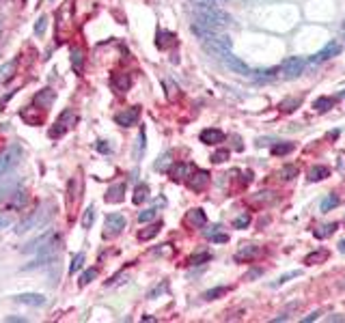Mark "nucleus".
Here are the masks:
<instances>
[{"mask_svg":"<svg viewBox=\"0 0 345 323\" xmlns=\"http://www.w3.org/2000/svg\"><path fill=\"white\" fill-rule=\"evenodd\" d=\"M194 24L216 32H222L233 26V18L229 13H224L222 9H218V7H194Z\"/></svg>","mask_w":345,"mask_h":323,"instance_id":"obj_1","label":"nucleus"},{"mask_svg":"<svg viewBox=\"0 0 345 323\" xmlns=\"http://www.w3.org/2000/svg\"><path fill=\"white\" fill-rule=\"evenodd\" d=\"M52 213H54V207L50 205V203H43L41 207L37 209V211H33L28 218H24V220L15 226V235H24V233H28V231H39V229H43V226L50 222V218H52Z\"/></svg>","mask_w":345,"mask_h":323,"instance_id":"obj_2","label":"nucleus"},{"mask_svg":"<svg viewBox=\"0 0 345 323\" xmlns=\"http://www.w3.org/2000/svg\"><path fill=\"white\" fill-rule=\"evenodd\" d=\"M59 250H61V237L56 235L50 244H45L41 250H37L35 252V258L30 263L24 265V270H35V267H43V265L52 263V258L59 256Z\"/></svg>","mask_w":345,"mask_h":323,"instance_id":"obj_3","label":"nucleus"},{"mask_svg":"<svg viewBox=\"0 0 345 323\" xmlns=\"http://www.w3.org/2000/svg\"><path fill=\"white\" fill-rule=\"evenodd\" d=\"M22 157V147H18V144H13V147H9L5 153H0V179H3L5 175H9L15 166H18V162Z\"/></svg>","mask_w":345,"mask_h":323,"instance_id":"obj_4","label":"nucleus"},{"mask_svg":"<svg viewBox=\"0 0 345 323\" xmlns=\"http://www.w3.org/2000/svg\"><path fill=\"white\" fill-rule=\"evenodd\" d=\"M220 59H222V63L227 65V67L233 71V74H239V76H251L253 71H251V67H248V65L239 59V56H235L233 52L231 50H227V52H222L220 54Z\"/></svg>","mask_w":345,"mask_h":323,"instance_id":"obj_5","label":"nucleus"},{"mask_svg":"<svg viewBox=\"0 0 345 323\" xmlns=\"http://www.w3.org/2000/svg\"><path fill=\"white\" fill-rule=\"evenodd\" d=\"M304 67H307V61H304L302 56H289V59H285L283 65H280V71H283L285 78H295L302 74Z\"/></svg>","mask_w":345,"mask_h":323,"instance_id":"obj_6","label":"nucleus"},{"mask_svg":"<svg viewBox=\"0 0 345 323\" xmlns=\"http://www.w3.org/2000/svg\"><path fill=\"white\" fill-rule=\"evenodd\" d=\"M56 237V233H54V229H47L45 233H41L39 237H35V239H30L26 246L22 248V252L24 254H33V252H37V250H41L45 244H50V241Z\"/></svg>","mask_w":345,"mask_h":323,"instance_id":"obj_7","label":"nucleus"},{"mask_svg":"<svg viewBox=\"0 0 345 323\" xmlns=\"http://www.w3.org/2000/svg\"><path fill=\"white\" fill-rule=\"evenodd\" d=\"M339 52H341V43H339V41H334V39H332V41H328V43L322 47V50H319L315 56H313L311 63H313V65L326 63L328 59H332V56H336Z\"/></svg>","mask_w":345,"mask_h":323,"instance_id":"obj_8","label":"nucleus"},{"mask_svg":"<svg viewBox=\"0 0 345 323\" xmlns=\"http://www.w3.org/2000/svg\"><path fill=\"white\" fill-rule=\"evenodd\" d=\"M125 229V218L121 213H110L106 216V237H115Z\"/></svg>","mask_w":345,"mask_h":323,"instance_id":"obj_9","label":"nucleus"},{"mask_svg":"<svg viewBox=\"0 0 345 323\" xmlns=\"http://www.w3.org/2000/svg\"><path fill=\"white\" fill-rule=\"evenodd\" d=\"M74 121V112L71 110H65L63 115L59 117V121L54 123V127L50 129V138H59V136H63L69 129V123Z\"/></svg>","mask_w":345,"mask_h":323,"instance_id":"obj_10","label":"nucleus"},{"mask_svg":"<svg viewBox=\"0 0 345 323\" xmlns=\"http://www.w3.org/2000/svg\"><path fill=\"white\" fill-rule=\"evenodd\" d=\"M138 117H140V108L134 106V108H127V110H123V112H119V115L115 117V121H117V123L121 125V127H132V125H136Z\"/></svg>","mask_w":345,"mask_h":323,"instance_id":"obj_11","label":"nucleus"},{"mask_svg":"<svg viewBox=\"0 0 345 323\" xmlns=\"http://www.w3.org/2000/svg\"><path fill=\"white\" fill-rule=\"evenodd\" d=\"M13 300L18 304H26V306H43L45 295H41V293H18Z\"/></svg>","mask_w":345,"mask_h":323,"instance_id":"obj_12","label":"nucleus"},{"mask_svg":"<svg viewBox=\"0 0 345 323\" xmlns=\"http://www.w3.org/2000/svg\"><path fill=\"white\" fill-rule=\"evenodd\" d=\"M192 179L188 181V185H190V190H194V192H201L207 185V181H210V175H207L205 171H196L194 168V173L190 175Z\"/></svg>","mask_w":345,"mask_h":323,"instance_id":"obj_13","label":"nucleus"},{"mask_svg":"<svg viewBox=\"0 0 345 323\" xmlns=\"http://www.w3.org/2000/svg\"><path fill=\"white\" fill-rule=\"evenodd\" d=\"M201 142H205V144H220L222 140H224V134L220 132V129H203V132H201Z\"/></svg>","mask_w":345,"mask_h":323,"instance_id":"obj_14","label":"nucleus"},{"mask_svg":"<svg viewBox=\"0 0 345 323\" xmlns=\"http://www.w3.org/2000/svg\"><path fill=\"white\" fill-rule=\"evenodd\" d=\"M194 173V166L192 164H175L171 168V175H173V181H183Z\"/></svg>","mask_w":345,"mask_h":323,"instance_id":"obj_15","label":"nucleus"},{"mask_svg":"<svg viewBox=\"0 0 345 323\" xmlns=\"http://www.w3.org/2000/svg\"><path fill=\"white\" fill-rule=\"evenodd\" d=\"M123 198H125V183L110 185L108 192H106V200H108V203H121Z\"/></svg>","mask_w":345,"mask_h":323,"instance_id":"obj_16","label":"nucleus"},{"mask_svg":"<svg viewBox=\"0 0 345 323\" xmlns=\"http://www.w3.org/2000/svg\"><path fill=\"white\" fill-rule=\"evenodd\" d=\"M18 74V63L15 61H9L5 65H0V84L9 82V80H13V76Z\"/></svg>","mask_w":345,"mask_h":323,"instance_id":"obj_17","label":"nucleus"},{"mask_svg":"<svg viewBox=\"0 0 345 323\" xmlns=\"http://www.w3.org/2000/svg\"><path fill=\"white\" fill-rule=\"evenodd\" d=\"M175 43V35L168 30H158V47H162V50H166V47H171Z\"/></svg>","mask_w":345,"mask_h":323,"instance_id":"obj_18","label":"nucleus"},{"mask_svg":"<svg viewBox=\"0 0 345 323\" xmlns=\"http://www.w3.org/2000/svg\"><path fill=\"white\" fill-rule=\"evenodd\" d=\"M188 222L192 226H205V222H207L205 211H203V209H192V211L188 213Z\"/></svg>","mask_w":345,"mask_h":323,"instance_id":"obj_19","label":"nucleus"},{"mask_svg":"<svg viewBox=\"0 0 345 323\" xmlns=\"http://www.w3.org/2000/svg\"><path fill=\"white\" fill-rule=\"evenodd\" d=\"M112 86H115L119 93H125L127 88H130V78H127L125 74H121V76H119V74L112 76Z\"/></svg>","mask_w":345,"mask_h":323,"instance_id":"obj_20","label":"nucleus"},{"mask_svg":"<svg viewBox=\"0 0 345 323\" xmlns=\"http://www.w3.org/2000/svg\"><path fill=\"white\" fill-rule=\"evenodd\" d=\"M328 175H330V171H328L326 166H315L309 171V181H322Z\"/></svg>","mask_w":345,"mask_h":323,"instance_id":"obj_21","label":"nucleus"},{"mask_svg":"<svg viewBox=\"0 0 345 323\" xmlns=\"http://www.w3.org/2000/svg\"><path fill=\"white\" fill-rule=\"evenodd\" d=\"M332 103H334L332 97H317L315 103H313V108L319 110V112H326V110H330V108H332Z\"/></svg>","mask_w":345,"mask_h":323,"instance_id":"obj_22","label":"nucleus"},{"mask_svg":"<svg viewBox=\"0 0 345 323\" xmlns=\"http://www.w3.org/2000/svg\"><path fill=\"white\" fill-rule=\"evenodd\" d=\"M171 157H173V153H171V151H166L164 155H162V157H160V159L156 162V171H160V173L168 171V166L173 164V159H171Z\"/></svg>","mask_w":345,"mask_h":323,"instance_id":"obj_23","label":"nucleus"},{"mask_svg":"<svg viewBox=\"0 0 345 323\" xmlns=\"http://www.w3.org/2000/svg\"><path fill=\"white\" fill-rule=\"evenodd\" d=\"M336 229H339V224H336V222H332V224H324L322 229L315 231V237H317V239H324V237H328V235H332Z\"/></svg>","mask_w":345,"mask_h":323,"instance_id":"obj_24","label":"nucleus"},{"mask_svg":"<svg viewBox=\"0 0 345 323\" xmlns=\"http://www.w3.org/2000/svg\"><path fill=\"white\" fill-rule=\"evenodd\" d=\"M147 196H149V188H147L145 183H140L138 188H136V192H134V203L140 205L142 200H147Z\"/></svg>","mask_w":345,"mask_h":323,"instance_id":"obj_25","label":"nucleus"},{"mask_svg":"<svg viewBox=\"0 0 345 323\" xmlns=\"http://www.w3.org/2000/svg\"><path fill=\"white\" fill-rule=\"evenodd\" d=\"M160 233V224H154V226H147L145 231H140L138 233V239H142V241H147V239H151V237H156Z\"/></svg>","mask_w":345,"mask_h":323,"instance_id":"obj_26","label":"nucleus"},{"mask_svg":"<svg viewBox=\"0 0 345 323\" xmlns=\"http://www.w3.org/2000/svg\"><path fill=\"white\" fill-rule=\"evenodd\" d=\"M336 205H339V196H328V198H324L322 200V205H319V209H322V211H330V209H334Z\"/></svg>","mask_w":345,"mask_h":323,"instance_id":"obj_27","label":"nucleus"},{"mask_svg":"<svg viewBox=\"0 0 345 323\" xmlns=\"http://www.w3.org/2000/svg\"><path fill=\"white\" fill-rule=\"evenodd\" d=\"M224 293H227V287H216V289L205 291L203 297H205V300H218V297L224 295Z\"/></svg>","mask_w":345,"mask_h":323,"instance_id":"obj_28","label":"nucleus"},{"mask_svg":"<svg viewBox=\"0 0 345 323\" xmlns=\"http://www.w3.org/2000/svg\"><path fill=\"white\" fill-rule=\"evenodd\" d=\"M291 151H293V144L291 142L274 144V147H272V153H274V155H287V153H291Z\"/></svg>","mask_w":345,"mask_h":323,"instance_id":"obj_29","label":"nucleus"},{"mask_svg":"<svg viewBox=\"0 0 345 323\" xmlns=\"http://www.w3.org/2000/svg\"><path fill=\"white\" fill-rule=\"evenodd\" d=\"M93 220H95V207H89L84 211V216H82V229H91Z\"/></svg>","mask_w":345,"mask_h":323,"instance_id":"obj_30","label":"nucleus"},{"mask_svg":"<svg viewBox=\"0 0 345 323\" xmlns=\"http://www.w3.org/2000/svg\"><path fill=\"white\" fill-rule=\"evenodd\" d=\"M95 278H97V270H95V267H91V270H86L84 274H82V276H80V285H89V282H93Z\"/></svg>","mask_w":345,"mask_h":323,"instance_id":"obj_31","label":"nucleus"},{"mask_svg":"<svg viewBox=\"0 0 345 323\" xmlns=\"http://www.w3.org/2000/svg\"><path fill=\"white\" fill-rule=\"evenodd\" d=\"M35 101L39 103V101H43V106H50V103L54 101V93L50 91V88H45V91L41 93V95H37L35 97Z\"/></svg>","mask_w":345,"mask_h":323,"instance_id":"obj_32","label":"nucleus"},{"mask_svg":"<svg viewBox=\"0 0 345 323\" xmlns=\"http://www.w3.org/2000/svg\"><path fill=\"white\" fill-rule=\"evenodd\" d=\"M84 265V254L82 252H78L76 256H74V261H71V265H69V274H76L80 267Z\"/></svg>","mask_w":345,"mask_h":323,"instance_id":"obj_33","label":"nucleus"},{"mask_svg":"<svg viewBox=\"0 0 345 323\" xmlns=\"http://www.w3.org/2000/svg\"><path fill=\"white\" fill-rule=\"evenodd\" d=\"M156 216H158V209H145V211L138 213V222H140V224H142V222H151Z\"/></svg>","mask_w":345,"mask_h":323,"instance_id":"obj_34","label":"nucleus"},{"mask_svg":"<svg viewBox=\"0 0 345 323\" xmlns=\"http://www.w3.org/2000/svg\"><path fill=\"white\" fill-rule=\"evenodd\" d=\"M257 254V248L255 246H248V248H242L239 252L235 254V261H242V258L246 256V258H251V256H255Z\"/></svg>","mask_w":345,"mask_h":323,"instance_id":"obj_35","label":"nucleus"},{"mask_svg":"<svg viewBox=\"0 0 345 323\" xmlns=\"http://www.w3.org/2000/svg\"><path fill=\"white\" fill-rule=\"evenodd\" d=\"M45 28H47V18H45V15H41V18L37 20V24H35V35L37 37H43Z\"/></svg>","mask_w":345,"mask_h":323,"instance_id":"obj_36","label":"nucleus"},{"mask_svg":"<svg viewBox=\"0 0 345 323\" xmlns=\"http://www.w3.org/2000/svg\"><path fill=\"white\" fill-rule=\"evenodd\" d=\"M212 258V254L210 252H201V254H194V256H190V265H201V263H205V261H210Z\"/></svg>","mask_w":345,"mask_h":323,"instance_id":"obj_37","label":"nucleus"},{"mask_svg":"<svg viewBox=\"0 0 345 323\" xmlns=\"http://www.w3.org/2000/svg\"><path fill=\"white\" fill-rule=\"evenodd\" d=\"M224 159H229V149H220V151H216L214 155H212V162H214V164H222Z\"/></svg>","mask_w":345,"mask_h":323,"instance_id":"obj_38","label":"nucleus"},{"mask_svg":"<svg viewBox=\"0 0 345 323\" xmlns=\"http://www.w3.org/2000/svg\"><path fill=\"white\" fill-rule=\"evenodd\" d=\"M194 7H218V5H222L224 0H190Z\"/></svg>","mask_w":345,"mask_h":323,"instance_id":"obj_39","label":"nucleus"},{"mask_svg":"<svg viewBox=\"0 0 345 323\" xmlns=\"http://www.w3.org/2000/svg\"><path fill=\"white\" fill-rule=\"evenodd\" d=\"M71 63H74L76 71H80V67H82V52H80V50H74V52H71Z\"/></svg>","mask_w":345,"mask_h":323,"instance_id":"obj_40","label":"nucleus"},{"mask_svg":"<svg viewBox=\"0 0 345 323\" xmlns=\"http://www.w3.org/2000/svg\"><path fill=\"white\" fill-rule=\"evenodd\" d=\"M248 224H251V218H248L246 213H244V216H239V218H237V220L233 222V226H235V229H246V226H248Z\"/></svg>","mask_w":345,"mask_h":323,"instance_id":"obj_41","label":"nucleus"},{"mask_svg":"<svg viewBox=\"0 0 345 323\" xmlns=\"http://www.w3.org/2000/svg\"><path fill=\"white\" fill-rule=\"evenodd\" d=\"M257 80H272L274 78V74H276V69H263V71H257Z\"/></svg>","mask_w":345,"mask_h":323,"instance_id":"obj_42","label":"nucleus"},{"mask_svg":"<svg viewBox=\"0 0 345 323\" xmlns=\"http://www.w3.org/2000/svg\"><path fill=\"white\" fill-rule=\"evenodd\" d=\"M293 276H298V272H289V274H285V276H280L276 282H272V287H278V285H285L289 278H293Z\"/></svg>","mask_w":345,"mask_h":323,"instance_id":"obj_43","label":"nucleus"},{"mask_svg":"<svg viewBox=\"0 0 345 323\" xmlns=\"http://www.w3.org/2000/svg\"><path fill=\"white\" fill-rule=\"evenodd\" d=\"M280 175H283V179H291L293 175H298V171H295L293 166H285L283 171H280Z\"/></svg>","mask_w":345,"mask_h":323,"instance_id":"obj_44","label":"nucleus"},{"mask_svg":"<svg viewBox=\"0 0 345 323\" xmlns=\"http://www.w3.org/2000/svg\"><path fill=\"white\" fill-rule=\"evenodd\" d=\"M328 254L324 252V250H322V252H317V254H311V256H307V263L309 265H313V261H322V258H326Z\"/></svg>","mask_w":345,"mask_h":323,"instance_id":"obj_45","label":"nucleus"},{"mask_svg":"<svg viewBox=\"0 0 345 323\" xmlns=\"http://www.w3.org/2000/svg\"><path fill=\"white\" fill-rule=\"evenodd\" d=\"M11 224V220H9V218H7V216H0V231H3V229H7V226H9Z\"/></svg>","mask_w":345,"mask_h":323,"instance_id":"obj_46","label":"nucleus"},{"mask_svg":"<svg viewBox=\"0 0 345 323\" xmlns=\"http://www.w3.org/2000/svg\"><path fill=\"white\" fill-rule=\"evenodd\" d=\"M317 317H319V312H311V314H309V317H304L302 321H304V323H311V321H315Z\"/></svg>","mask_w":345,"mask_h":323,"instance_id":"obj_47","label":"nucleus"},{"mask_svg":"<svg viewBox=\"0 0 345 323\" xmlns=\"http://www.w3.org/2000/svg\"><path fill=\"white\" fill-rule=\"evenodd\" d=\"M97 149H100L102 153H110V147H108V144H104V142H100V144H97Z\"/></svg>","mask_w":345,"mask_h":323,"instance_id":"obj_48","label":"nucleus"},{"mask_svg":"<svg viewBox=\"0 0 345 323\" xmlns=\"http://www.w3.org/2000/svg\"><path fill=\"white\" fill-rule=\"evenodd\" d=\"M328 321H330V323L334 321L336 323V321H345V317H341V314H332V317H328Z\"/></svg>","mask_w":345,"mask_h":323,"instance_id":"obj_49","label":"nucleus"},{"mask_svg":"<svg viewBox=\"0 0 345 323\" xmlns=\"http://www.w3.org/2000/svg\"><path fill=\"white\" fill-rule=\"evenodd\" d=\"M212 239H214V241H227L229 237H224V235H214Z\"/></svg>","mask_w":345,"mask_h":323,"instance_id":"obj_50","label":"nucleus"},{"mask_svg":"<svg viewBox=\"0 0 345 323\" xmlns=\"http://www.w3.org/2000/svg\"><path fill=\"white\" fill-rule=\"evenodd\" d=\"M7 321H18V323H24L22 317H7Z\"/></svg>","mask_w":345,"mask_h":323,"instance_id":"obj_51","label":"nucleus"},{"mask_svg":"<svg viewBox=\"0 0 345 323\" xmlns=\"http://www.w3.org/2000/svg\"><path fill=\"white\" fill-rule=\"evenodd\" d=\"M341 32H343V39H345V22H343V26H341Z\"/></svg>","mask_w":345,"mask_h":323,"instance_id":"obj_52","label":"nucleus"},{"mask_svg":"<svg viewBox=\"0 0 345 323\" xmlns=\"http://www.w3.org/2000/svg\"><path fill=\"white\" fill-rule=\"evenodd\" d=\"M339 246H341V250H343V252H345V241H341V244H339Z\"/></svg>","mask_w":345,"mask_h":323,"instance_id":"obj_53","label":"nucleus"}]
</instances>
